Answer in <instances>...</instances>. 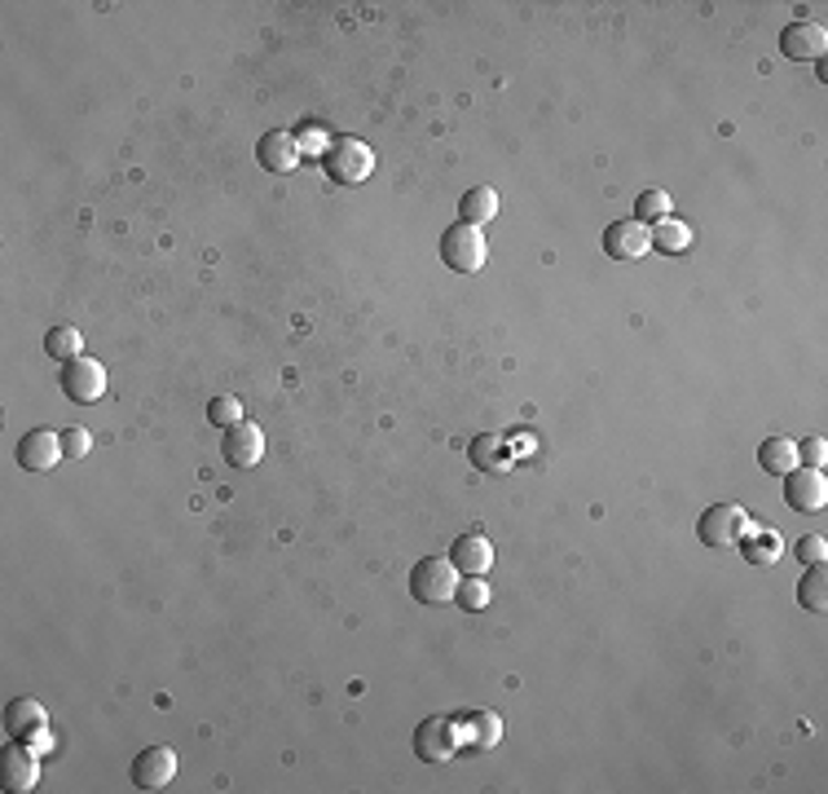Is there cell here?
I'll return each mask as SVG.
<instances>
[{
    "mask_svg": "<svg viewBox=\"0 0 828 794\" xmlns=\"http://www.w3.org/2000/svg\"><path fill=\"white\" fill-rule=\"evenodd\" d=\"M323 169L335 186H361L375 173V151L361 138H335L323 151Z\"/></svg>",
    "mask_w": 828,
    "mask_h": 794,
    "instance_id": "cell-1",
    "label": "cell"
},
{
    "mask_svg": "<svg viewBox=\"0 0 828 794\" xmlns=\"http://www.w3.org/2000/svg\"><path fill=\"white\" fill-rule=\"evenodd\" d=\"M459 583H463V574L454 570L450 557H423V561L415 566V574H410V596H415L419 604L437 609V604H450V600H454Z\"/></svg>",
    "mask_w": 828,
    "mask_h": 794,
    "instance_id": "cell-2",
    "label": "cell"
},
{
    "mask_svg": "<svg viewBox=\"0 0 828 794\" xmlns=\"http://www.w3.org/2000/svg\"><path fill=\"white\" fill-rule=\"evenodd\" d=\"M745 530H749V517H745V508H736V503H709L701 517H696V539L705 543V548H736L740 539H745Z\"/></svg>",
    "mask_w": 828,
    "mask_h": 794,
    "instance_id": "cell-3",
    "label": "cell"
},
{
    "mask_svg": "<svg viewBox=\"0 0 828 794\" xmlns=\"http://www.w3.org/2000/svg\"><path fill=\"white\" fill-rule=\"evenodd\" d=\"M441 261L450 265V269H459V274H477V269H485V261H490V247H485V234L477 230V225H450L446 234H441Z\"/></svg>",
    "mask_w": 828,
    "mask_h": 794,
    "instance_id": "cell-4",
    "label": "cell"
},
{
    "mask_svg": "<svg viewBox=\"0 0 828 794\" xmlns=\"http://www.w3.org/2000/svg\"><path fill=\"white\" fill-rule=\"evenodd\" d=\"M463 737H459V720L450 715H428L419 729H415V755L423 764H450L459 755Z\"/></svg>",
    "mask_w": 828,
    "mask_h": 794,
    "instance_id": "cell-5",
    "label": "cell"
},
{
    "mask_svg": "<svg viewBox=\"0 0 828 794\" xmlns=\"http://www.w3.org/2000/svg\"><path fill=\"white\" fill-rule=\"evenodd\" d=\"M62 394L71 397V401H80V406H93L98 397L106 394V367L98 363V358H71L67 367H62Z\"/></svg>",
    "mask_w": 828,
    "mask_h": 794,
    "instance_id": "cell-6",
    "label": "cell"
},
{
    "mask_svg": "<svg viewBox=\"0 0 828 794\" xmlns=\"http://www.w3.org/2000/svg\"><path fill=\"white\" fill-rule=\"evenodd\" d=\"M785 503L794 508V512H820L828 503V481L820 468H794V472H785Z\"/></svg>",
    "mask_w": 828,
    "mask_h": 794,
    "instance_id": "cell-7",
    "label": "cell"
},
{
    "mask_svg": "<svg viewBox=\"0 0 828 794\" xmlns=\"http://www.w3.org/2000/svg\"><path fill=\"white\" fill-rule=\"evenodd\" d=\"M0 782H4V791H13V794L35 791L40 764H35V751H31L27 742H9V746H4V755H0Z\"/></svg>",
    "mask_w": 828,
    "mask_h": 794,
    "instance_id": "cell-8",
    "label": "cell"
},
{
    "mask_svg": "<svg viewBox=\"0 0 828 794\" xmlns=\"http://www.w3.org/2000/svg\"><path fill=\"white\" fill-rule=\"evenodd\" d=\"M58 459H67V455H62V432H53V428H31L18 441V464L27 472H49V468H58Z\"/></svg>",
    "mask_w": 828,
    "mask_h": 794,
    "instance_id": "cell-9",
    "label": "cell"
},
{
    "mask_svg": "<svg viewBox=\"0 0 828 794\" xmlns=\"http://www.w3.org/2000/svg\"><path fill=\"white\" fill-rule=\"evenodd\" d=\"M648 225H640L635 216L631 221H613L609 230H604V256L609 261H640V256H648Z\"/></svg>",
    "mask_w": 828,
    "mask_h": 794,
    "instance_id": "cell-10",
    "label": "cell"
},
{
    "mask_svg": "<svg viewBox=\"0 0 828 794\" xmlns=\"http://www.w3.org/2000/svg\"><path fill=\"white\" fill-rule=\"evenodd\" d=\"M221 455H225L229 468H256L260 455H265V432H260L256 424L243 419V424L225 428V446H221Z\"/></svg>",
    "mask_w": 828,
    "mask_h": 794,
    "instance_id": "cell-11",
    "label": "cell"
},
{
    "mask_svg": "<svg viewBox=\"0 0 828 794\" xmlns=\"http://www.w3.org/2000/svg\"><path fill=\"white\" fill-rule=\"evenodd\" d=\"M172 777H176V755H172V746H146V751L133 760V786H137V791H164Z\"/></svg>",
    "mask_w": 828,
    "mask_h": 794,
    "instance_id": "cell-12",
    "label": "cell"
},
{
    "mask_svg": "<svg viewBox=\"0 0 828 794\" xmlns=\"http://www.w3.org/2000/svg\"><path fill=\"white\" fill-rule=\"evenodd\" d=\"M825 27L820 22H789L785 31H780V53L785 58H794V62H820L825 58Z\"/></svg>",
    "mask_w": 828,
    "mask_h": 794,
    "instance_id": "cell-13",
    "label": "cell"
},
{
    "mask_svg": "<svg viewBox=\"0 0 828 794\" xmlns=\"http://www.w3.org/2000/svg\"><path fill=\"white\" fill-rule=\"evenodd\" d=\"M450 561H454V570L463 579H485L490 566H494V543L485 535H463V539H454Z\"/></svg>",
    "mask_w": 828,
    "mask_h": 794,
    "instance_id": "cell-14",
    "label": "cell"
},
{
    "mask_svg": "<svg viewBox=\"0 0 828 794\" xmlns=\"http://www.w3.org/2000/svg\"><path fill=\"white\" fill-rule=\"evenodd\" d=\"M4 733L13 742H44V706L35 698H13L4 711Z\"/></svg>",
    "mask_w": 828,
    "mask_h": 794,
    "instance_id": "cell-15",
    "label": "cell"
},
{
    "mask_svg": "<svg viewBox=\"0 0 828 794\" xmlns=\"http://www.w3.org/2000/svg\"><path fill=\"white\" fill-rule=\"evenodd\" d=\"M256 160H260V169H265V173H292V169L300 164V142H296L292 133L274 129V133H265V138H260Z\"/></svg>",
    "mask_w": 828,
    "mask_h": 794,
    "instance_id": "cell-16",
    "label": "cell"
},
{
    "mask_svg": "<svg viewBox=\"0 0 828 794\" xmlns=\"http://www.w3.org/2000/svg\"><path fill=\"white\" fill-rule=\"evenodd\" d=\"M459 737L468 751H494L502 742V720L494 711H468V715H459Z\"/></svg>",
    "mask_w": 828,
    "mask_h": 794,
    "instance_id": "cell-17",
    "label": "cell"
},
{
    "mask_svg": "<svg viewBox=\"0 0 828 794\" xmlns=\"http://www.w3.org/2000/svg\"><path fill=\"white\" fill-rule=\"evenodd\" d=\"M736 548H740V557L749 566H776L785 557V539L776 530H745V539Z\"/></svg>",
    "mask_w": 828,
    "mask_h": 794,
    "instance_id": "cell-18",
    "label": "cell"
},
{
    "mask_svg": "<svg viewBox=\"0 0 828 794\" xmlns=\"http://www.w3.org/2000/svg\"><path fill=\"white\" fill-rule=\"evenodd\" d=\"M648 243H653L662 256H678V252H687V247H692V225H687V221H678V216H662V221H653Z\"/></svg>",
    "mask_w": 828,
    "mask_h": 794,
    "instance_id": "cell-19",
    "label": "cell"
},
{
    "mask_svg": "<svg viewBox=\"0 0 828 794\" xmlns=\"http://www.w3.org/2000/svg\"><path fill=\"white\" fill-rule=\"evenodd\" d=\"M758 464H763V472H771V477L794 472V468H798V441H794V437H767V441L758 446Z\"/></svg>",
    "mask_w": 828,
    "mask_h": 794,
    "instance_id": "cell-20",
    "label": "cell"
},
{
    "mask_svg": "<svg viewBox=\"0 0 828 794\" xmlns=\"http://www.w3.org/2000/svg\"><path fill=\"white\" fill-rule=\"evenodd\" d=\"M494 216H498L494 186H472L468 195L459 198V221H463V225H477V230H481V225H490Z\"/></svg>",
    "mask_w": 828,
    "mask_h": 794,
    "instance_id": "cell-21",
    "label": "cell"
},
{
    "mask_svg": "<svg viewBox=\"0 0 828 794\" xmlns=\"http://www.w3.org/2000/svg\"><path fill=\"white\" fill-rule=\"evenodd\" d=\"M80 349H84V336L75 332V327H49V336H44V354L53 358V363H71V358H80Z\"/></svg>",
    "mask_w": 828,
    "mask_h": 794,
    "instance_id": "cell-22",
    "label": "cell"
},
{
    "mask_svg": "<svg viewBox=\"0 0 828 794\" xmlns=\"http://www.w3.org/2000/svg\"><path fill=\"white\" fill-rule=\"evenodd\" d=\"M798 600H803V609L825 613L828 609V570L825 566H811V570L803 574V583H798Z\"/></svg>",
    "mask_w": 828,
    "mask_h": 794,
    "instance_id": "cell-23",
    "label": "cell"
},
{
    "mask_svg": "<svg viewBox=\"0 0 828 794\" xmlns=\"http://www.w3.org/2000/svg\"><path fill=\"white\" fill-rule=\"evenodd\" d=\"M454 604L468 609V613H481V609L490 604V583H485V579H463L459 592H454Z\"/></svg>",
    "mask_w": 828,
    "mask_h": 794,
    "instance_id": "cell-24",
    "label": "cell"
},
{
    "mask_svg": "<svg viewBox=\"0 0 828 794\" xmlns=\"http://www.w3.org/2000/svg\"><path fill=\"white\" fill-rule=\"evenodd\" d=\"M662 216H669V195L665 191H644V195L635 198V221L644 225V221H662Z\"/></svg>",
    "mask_w": 828,
    "mask_h": 794,
    "instance_id": "cell-25",
    "label": "cell"
},
{
    "mask_svg": "<svg viewBox=\"0 0 828 794\" xmlns=\"http://www.w3.org/2000/svg\"><path fill=\"white\" fill-rule=\"evenodd\" d=\"M207 419H212L216 428H234V424H243V406H238V397H212Z\"/></svg>",
    "mask_w": 828,
    "mask_h": 794,
    "instance_id": "cell-26",
    "label": "cell"
},
{
    "mask_svg": "<svg viewBox=\"0 0 828 794\" xmlns=\"http://www.w3.org/2000/svg\"><path fill=\"white\" fill-rule=\"evenodd\" d=\"M472 464H477V468H490V472H502V468H507L502 446L490 441V437H477V441H472Z\"/></svg>",
    "mask_w": 828,
    "mask_h": 794,
    "instance_id": "cell-27",
    "label": "cell"
},
{
    "mask_svg": "<svg viewBox=\"0 0 828 794\" xmlns=\"http://www.w3.org/2000/svg\"><path fill=\"white\" fill-rule=\"evenodd\" d=\"M89 450H93L89 428H62V455H67V459H84Z\"/></svg>",
    "mask_w": 828,
    "mask_h": 794,
    "instance_id": "cell-28",
    "label": "cell"
},
{
    "mask_svg": "<svg viewBox=\"0 0 828 794\" xmlns=\"http://www.w3.org/2000/svg\"><path fill=\"white\" fill-rule=\"evenodd\" d=\"M825 459H828L825 437H807V441L798 446V464H803V468H825Z\"/></svg>",
    "mask_w": 828,
    "mask_h": 794,
    "instance_id": "cell-29",
    "label": "cell"
},
{
    "mask_svg": "<svg viewBox=\"0 0 828 794\" xmlns=\"http://www.w3.org/2000/svg\"><path fill=\"white\" fill-rule=\"evenodd\" d=\"M828 557V543L820 539V535H803L798 539V561H807V566H825Z\"/></svg>",
    "mask_w": 828,
    "mask_h": 794,
    "instance_id": "cell-30",
    "label": "cell"
}]
</instances>
